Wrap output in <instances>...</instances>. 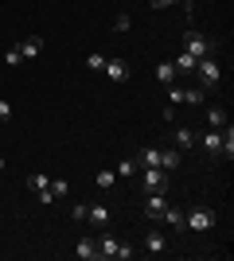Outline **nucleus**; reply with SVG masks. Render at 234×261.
<instances>
[{
	"label": "nucleus",
	"instance_id": "nucleus-1",
	"mask_svg": "<svg viewBox=\"0 0 234 261\" xmlns=\"http://www.w3.org/2000/svg\"><path fill=\"white\" fill-rule=\"evenodd\" d=\"M195 82H199V90L203 94H211L215 86H219V78H223V66H219V59L215 55H207V59H195Z\"/></svg>",
	"mask_w": 234,
	"mask_h": 261
},
{
	"label": "nucleus",
	"instance_id": "nucleus-2",
	"mask_svg": "<svg viewBox=\"0 0 234 261\" xmlns=\"http://www.w3.org/2000/svg\"><path fill=\"white\" fill-rule=\"evenodd\" d=\"M215 222H219V218H215L211 207H191L188 215H184V226L195 230V234H203V230H215Z\"/></svg>",
	"mask_w": 234,
	"mask_h": 261
},
{
	"label": "nucleus",
	"instance_id": "nucleus-3",
	"mask_svg": "<svg viewBox=\"0 0 234 261\" xmlns=\"http://www.w3.org/2000/svg\"><path fill=\"white\" fill-rule=\"evenodd\" d=\"M184 51H188L191 59H207V55H215V39H211V35H203V32H188Z\"/></svg>",
	"mask_w": 234,
	"mask_h": 261
},
{
	"label": "nucleus",
	"instance_id": "nucleus-4",
	"mask_svg": "<svg viewBox=\"0 0 234 261\" xmlns=\"http://www.w3.org/2000/svg\"><path fill=\"white\" fill-rule=\"evenodd\" d=\"M141 184H145V191H168V172L164 168H141Z\"/></svg>",
	"mask_w": 234,
	"mask_h": 261
},
{
	"label": "nucleus",
	"instance_id": "nucleus-5",
	"mask_svg": "<svg viewBox=\"0 0 234 261\" xmlns=\"http://www.w3.org/2000/svg\"><path fill=\"white\" fill-rule=\"evenodd\" d=\"M101 74L110 78V82H117V86H121V82H129V63H125V59H106Z\"/></svg>",
	"mask_w": 234,
	"mask_h": 261
},
{
	"label": "nucleus",
	"instance_id": "nucleus-6",
	"mask_svg": "<svg viewBox=\"0 0 234 261\" xmlns=\"http://www.w3.org/2000/svg\"><path fill=\"white\" fill-rule=\"evenodd\" d=\"M86 222H90V226H98V230H106V222H110V207H106V203H90V207H86Z\"/></svg>",
	"mask_w": 234,
	"mask_h": 261
},
{
	"label": "nucleus",
	"instance_id": "nucleus-7",
	"mask_svg": "<svg viewBox=\"0 0 234 261\" xmlns=\"http://www.w3.org/2000/svg\"><path fill=\"white\" fill-rule=\"evenodd\" d=\"M141 246H145V253H164L168 250V242H164V230H148L145 234V242H141Z\"/></svg>",
	"mask_w": 234,
	"mask_h": 261
},
{
	"label": "nucleus",
	"instance_id": "nucleus-8",
	"mask_svg": "<svg viewBox=\"0 0 234 261\" xmlns=\"http://www.w3.org/2000/svg\"><path fill=\"white\" fill-rule=\"evenodd\" d=\"M203 148H207V156H223V129L203 133Z\"/></svg>",
	"mask_w": 234,
	"mask_h": 261
},
{
	"label": "nucleus",
	"instance_id": "nucleus-9",
	"mask_svg": "<svg viewBox=\"0 0 234 261\" xmlns=\"http://www.w3.org/2000/svg\"><path fill=\"white\" fill-rule=\"evenodd\" d=\"M172 141H176V152H191V148H195V133H191L188 125H176V137H172Z\"/></svg>",
	"mask_w": 234,
	"mask_h": 261
},
{
	"label": "nucleus",
	"instance_id": "nucleus-10",
	"mask_svg": "<svg viewBox=\"0 0 234 261\" xmlns=\"http://www.w3.org/2000/svg\"><path fill=\"white\" fill-rule=\"evenodd\" d=\"M164 207H168V199H164V191H148L145 215H148V218H160V215H164Z\"/></svg>",
	"mask_w": 234,
	"mask_h": 261
},
{
	"label": "nucleus",
	"instance_id": "nucleus-11",
	"mask_svg": "<svg viewBox=\"0 0 234 261\" xmlns=\"http://www.w3.org/2000/svg\"><path fill=\"white\" fill-rule=\"evenodd\" d=\"M74 257H78V261H98V246H94V238H78Z\"/></svg>",
	"mask_w": 234,
	"mask_h": 261
},
{
	"label": "nucleus",
	"instance_id": "nucleus-12",
	"mask_svg": "<svg viewBox=\"0 0 234 261\" xmlns=\"http://www.w3.org/2000/svg\"><path fill=\"white\" fill-rule=\"evenodd\" d=\"M39 51H43V39H39V35H28V39L20 43V55H23V63H28V59H39Z\"/></svg>",
	"mask_w": 234,
	"mask_h": 261
},
{
	"label": "nucleus",
	"instance_id": "nucleus-13",
	"mask_svg": "<svg viewBox=\"0 0 234 261\" xmlns=\"http://www.w3.org/2000/svg\"><path fill=\"white\" fill-rule=\"evenodd\" d=\"M117 242H121V238H113V234H106V230H101V238H94V246H98V257H113Z\"/></svg>",
	"mask_w": 234,
	"mask_h": 261
},
{
	"label": "nucleus",
	"instance_id": "nucleus-14",
	"mask_svg": "<svg viewBox=\"0 0 234 261\" xmlns=\"http://www.w3.org/2000/svg\"><path fill=\"white\" fill-rule=\"evenodd\" d=\"M141 168H160V148H141V156H137V172Z\"/></svg>",
	"mask_w": 234,
	"mask_h": 261
},
{
	"label": "nucleus",
	"instance_id": "nucleus-15",
	"mask_svg": "<svg viewBox=\"0 0 234 261\" xmlns=\"http://www.w3.org/2000/svg\"><path fill=\"white\" fill-rule=\"evenodd\" d=\"M160 218H164V222H168L172 230H184V211H179V207H172V203L164 207V215H160Z\"/></svg>",
	"mask_w": 234,
	"mask_h": 261
},
{
	"label": "nucleus",
	"instance_id": "nucleus-16",
	"mask_svg": "<svg viewBox=\"0 0 234 261\" xmlns=\"http://www.w3.org/2000/svg\"><path fill=\"white\" fill-rule=\"evenodd\" d=\"M176 66L172 63H156V82H164V86H172V82H176Z\"/></svg>",
	"mask_w": 234,
	"mask_h": 261
},
{
	"label": "nucleus",
	"instance_id": "nucleus-17",
	"mask_svg": "<svg viewBox=\"0 0 234 261\" xmlns=\"http://www.w3.org/2000/svg\"><path fill=\"white\" fill-rule=\"evenodd\" d=\"M172 66H176V74H191V70H195V59H191L188 51H179L176 59H172Z\"/></svg>",
	"mask_w": 234,
	"mask_h": 261
},
{
	"label": "nucleus",
	"instance_id": "nucleus-18",
	"mask_svg": "<svg viewBox=\"0 0 234 261\" xmlns=\"http://www.w3.org/2000/svg\"><path fill=\"white\" fill-rule=\"evenodd\" d=\"M207 125H211V129H223L226 125V109L223 106H207Z\"/></svg>",
	"mask_w": 234,
	"mask_h": 261
},
{
	"label": "nucleus",
	"instance_id": "nucleus-19",
	"mask_svg": "<svg viewBox=\"0 0 234 261\" xmlns=\"http://www.w3.org/2000/svg\"><path fill=\"white\" fill-rule=\"evenodd\" d=\"M160 168H164V172H176L179 168V152L176 148H160Z\"/></svg>",
	"mask_w": 234,
	"mask_h": 261
},
{
	"label": "nucleus",
	"instance_id": "nucleus-20",
	"mask_svg": "<svg viewBox=\"0 0 234 261\" xmlns=\"http://www.w3.org/2000/svg\"><path fill=\"white\" fill-rule=\"evenodd\" d=\"M94 184H98V187H113V184H117V172H113V168H101V172L94 175Z\"/></svg>",
	"mask_w": 234,
	"mask_h": 261
},
{
	"label": "nucleus",
	"instance_id": "nucleus-21",
	"mask_svg": "<svg viewBox=\"0 0 234 261\" xmlns=\"http://www.w3.org/2000/svg\"><path fill=\"white\" fill-rule=\"evenodd\" d=\"M223 156H226V160L234 156V129H230V125H223Z\"/></svg>",
	"mask_w": 234,
	"mask_h": 261
},
{
	"label": "nucleus",
	"instance_id": "nucleus-22",
	"mask_svg": "<svg viewBox=\"0 0 234 261\" xmlns=\"http://www.w3.org/2000/svg\"><path fill=\"white\" fill-rule=\"evenodd\" d=\"M47 191H51V199H63V195H70V184H67V179H51Z\"/></svg>",
	"mask_w": 234,
	"mask_h": 261
},
{
	"label": "nucleus",
	"instance_id": "nucleus-23",
	"mask_svg": "<svg viewBox=\"0 0 234 261\" xmlns=\"http://www.w3.org/2000/svg\"><path fill=\"white\" fill-rule=\"evenodd\" d=\"M28 187L39 195V191H47V187H51V179H47V175H28Z\"/></svg>",
	"mask_w": 234,
	"mask_h": 261
},
{
	"label": "nucleus",
	"instance_id": "nucleus-24",
	"mask_svg": "<svg viewBox=\"0 0 234 261\" xmlns=\"http://www.w3.org/2000/svg\"><path fill=\"white\" fill-rule=\"evenodd\" d=\"M113 257H117V261H129V257H133V242H117Z\"/></svg>",
	"mask_w": 234,
	"mask_h": 261
},
{
	"label": "nucleus",
	"instance_id": "nucleus-25",
	"mask_svg": "<svg viewBox=\"0 0 234 261\" xmlns=\"http://www.w3.org/2000/svg\"><path fill=\"white\" fill-rule=\"evenodd\" d=\"M101 66H106V59H101V55L94 51V55H90V59H86V70H94V74H101Z\"/></svg>",
	"mask_w": 234,
	"mask_h": 261
},
{
	"label": "nucleus",
	"instance_id": "nucleus-26",
	"mask_svg": "<svg viewBox=\"0 0 234 261\" xmlns=\"http://www.w3.org/2000/svg\"><path fill=\"white\" fill-rule=\"evenodd\" d=\"M113 172H117V175H137V160H121Z\"/></svg>",
	"mask_w": 234,
	"mask_h": 261
},
{
	"label": "nucleus",
	"instance_id": "nucleus-27",
	"mask_svg": "<svg viewBox=\"0 0 234 261\" xmlns=\"http://www.w3.org/2000/svg\"><path fill=\"white\" fill-rule=\"evenodd\" d=\"M4 63H8V66H20V63H23L20 47H8V55H4Z\"/></svg>",
	"mask_w": 234,
	"mask_h": 261
},
{
	"label": "nucleus",
	"instance_id": "nucleus-28",
	"mask_svg": "<svg viewBox=\"0 0 234 261\" xmlns=\"http://www.w3.org/2000/svg\"><path fill=\"white\" fill-rule=\"evenodd\" d=\"M129 23H133V20H129V16H125V12H121V16H117V23H113V28H117V32H129Z\"/></svg>",
	"mask_w": 234,
	"mask_h": 261
},
{
	"label": "nucleus",
	"instance_id": "nucleus-29",
	"mask_svg": "<svg viewBox=\"0 0 234 261\" xmlns=\"http://www.w3.org/2000/svg\"><path fill=\"white\" fill-rule=\"evenodd\" d=\"M12 117V106H8V101H0V121H8Z\"/></svg>",
	"mask_w": 234,
	"mask_h": 261
},
{
	"label": "nucleus",
	"instance_id": "nucleus-30",
	"mask_svg": "<svg viewBox=\"0 0 234 261\" xmlns=\"http://www.w3.org/2000/svg\"><path fill=\"white\" fill-rule=\"evenodd\" d=\"M148 4H152V8H168V4H172V0H148Z\"/></svg>",
	"mask_w": 234,
	"mask_h": 261
}]
</instances>
